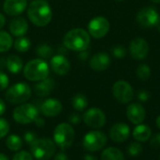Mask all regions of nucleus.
<instances>
[{
	"label": "nucleus",
	"mask_w": 160,
	"mask_h": 160,
	"mask_svg": "<svg viewBox=\"0 0 160 160\" xmlns=\"http://www.w3.org/2000/svg\"><path fill=\"white\" fill-rule=\"evenodd\" d=\"M28 16L33 25L42 28L52 21L53 12L45 0H34L28 6Z\"/></svg>",
	"instance_id": "nucleus-1"
},
{
	"label": "nucleus",
	"mask_w": 160,
	"mask_h": 160,
	"mask_svg": "<svg viewBox=\"0 0 160 160\" xmlns=\"http://www.w3.org/2000/svg\"><path fill=\"white\" fill-rule=\"evenodd\" d=\"M91 44V36L83 28H73L68 31L63 37V45L72 51L81 52L89 48Z\"/></svg>",
	"instance_id": "nucleus-2"
},
{
	"label": "nucleus",
	"mask_w": 160,
	"mask_h": 160,
	"mask_svg": "<svg viewBox=\"0 0 160 160\" xmlns=\"http://www.w3.org/2000/svg\"><path fill=\"white\" fill-rule=\"evenodd\" d=\"M50 72L48 63L42 58H35L28 61L24 67L25 77L32 82H38L48 77Z\"/></svg>",
	"instance_id": "nucleus-3"
},
{
	"label": "nucleus",
	"mask_w": 160,
	"mask_h": 160,
	"mask_svg": "<svg viewBox=\"0 0 160 160\" xmlns=\"http://www.w3.org/2000/svg\"><path fill=\"white\" fill-rule=\"evenodd\" d=\"M30 151L37 160H48L56 152V144L48 138H36L30 144Z\"/></svg>",
	"instance_id": "nucleus-4"
},
{
	"label": "nucleus",
	"mask_w": 160,
	"mask_h": 160,
	"mask_svg": "<svg viewBox=\"0 0 160 160\" xmlns=\"http://www.w3.org/2000/svg\"><path fill=\"white\" fill-rule=\"evenodd\" d=\"M54 142L61 150L70 148L74 140L75 133L72 126L67 122H61L58 124L54 130Z\"/></svg>",
	"instance_id": "nucleus-5"
},
{
	"label": "nucleus",
	"mask_w": 160,
	"mask_h": 160,
	"mask_svg": "<svg viewBox=\"0 0 160 160\" xmlns=\"http://www.w3.org/2000/svg\"><path fill=\"white\" fill-rule=\"evenodd\" d=\"M31 96V89L28 84L19 82L11 86L6 92V99L11 104H23Z\"/></svg>",
	"instance_id": "nucleus-6"
},
{
	"label": "nucleus",
	"mask_w": 160,
	"mask_h": 160,
	"mask_svg": "<svg viewBox=\"0 0 160 160\" xmlns=\"http://www.w3.org/2000/svg\"><path fill=\"white\" fill-rule=\"evenodd\" d=\"M13 120L20 124H28L34 122L39 116L38 108L32 104H23L13 110Z\"/></svg>",
	"instance_id": "nucleus-7"
},
{
	"label": "nucleus",
	"mask_w": 160,
	"mask_h": 160,
	"mask_svg": "<svg viewBox=\"0 0 160 160\" xmlns=\"http://www.w3.org/2000/svg\"><path fill=\"white\" fill-rule=\"evenodd\" d=\"M108 142L107 136L101 131H91L83 138V146L87 151L97 152L105 147Z\"/></svg>",
	"instance_id": "nucleus-8"
},
{
	"label": "nucleus",
	"mask_w": 160,
	"mask_h": 160,
	"mask_svg": "<svg viewBox=\"0 0 160 160\" xmlns=\"http://www.w3.org/2000/svg\"><path fill=\"white\" fill-rule=\"evenodd\" d=\"M112 93L114 98L122 104H127L131 102L134 96L133 88L124 80H118L114 83L112 87Z\"/></svg>",
	"instance_id": "nucleus-9"
},
{
	"label": "nucleus",
	"mask_w": 160,
	"mask_h": 160,
	"mask_svg": "<svg viewBox=\"0 0 160 160\" xmlns=\"http://www.w3.org/2000/svg\"><path fill=\"white\" fill-rule=\"evenodd\" d=\"M110 24L106 17L96 16L92 19L88 26V30L90 36L94 39L104 38L109 31Z\"/></svg>",
	"instance_id": "nucleus-10"
},
{
	"label": "nucleus",
	"mask_w": 160,
	"mask_h": 160,
	"mask_svg": "<svg viewBox=\"0 0 160 160\" xmlns=\"http://www.w3.org/2000/svg\"><path fill=\"white\" fill-rule=\"evenodd\" d=\"M83 121L89 127L101 128L105 125L107 118L102 109L97 108H92L84 113Z\"/></svg>",
	"instance_id": "nucleus-11"
},
{
	"label": "nucleus",
	"mask_w": 160,
	"mask_h": 160,
	"mask_svg": "<svg viewBox=\"0 0 160 160\" xmlns=\"http://www.w3.org/2000/svg\"><path fill=\"white\" fill-rule=\"evenodd\" d=\"M159 14L157 11L152 7H146L141 9L137 14V22L143 28H152L154 27Z\"/></svg>",
	"instance_id": "nucleus-12"
},
{
	"label": "nucleus",
	"mask_w": 160,
	"mask_h": 160,
	"mask_svg": "<svg viewBox=\"0 0 160 160\" xmlns=\"http://www.w3.org/2000/svg\"><path fill=\"white\" fill-rule=\"evenodd\" d=\"M129 52L134 59H144L149 53V44L143 38H135L130 42Z\"/></svg>",
	"instance_id": "nucleus-13"
},
{
	"label": "nucleus",
	"mask_w": 160,
	"mask_h": 160,
	"mask_svg": "<svg viewBox=\"0 0 160 160\" xmlns=\"http://www.w3.org/2000/svg\"><path fill=\"white\" fill-rule=\"evenodd\" d=\"M50 66L52 71L58 75H66L71 69L70 61L62 54L55 55L51 58Z\"/></svg>",
	"instance_id": "nucleus-14"
},
{
	"label": "nucleus",
	"mask_w": 160,
	"mask_h": 160,
	"mask_svg": "<svg viewBox=\"0 0 160 160\" xmlns=\"http://www.w3.org/2000/svg\"><path fill=\"white\" fill-rule=\"evenodd\" d=\"M27 6L28 0H5L3 10L10 16H18L26 11Z\"/></svg>",
	"instance_id": "nucleus-15"
},
{
	"label": "nucleus",
	"mask_w": 160,
	"mask_h": 160,
	"mask_svg": "<svg viewBox=\"0 0 160 160\" xmlns=\"http://www.w3.org/2000/svg\"><path fill=\"white\" fill-rule=\"evenodd\" d=\"M110 138L115 142H123L130 136V128L124 122H117L109 130Z\"/></svg>",
	"instance_id": "nucleus-16"
},
{
	"label": "nucleus",
	"mask_w": 160,
	"mask_h": 160,
	"mask_svg": "<svg viewBox=\"0 0 160 160\" xmlns=\"http://www.w3.org/2000/svg\"><path fill=\"white\" fill-rule=\"evenodd\" d=\"M62 111V104L56 98L44 100L41 105V112L46 117H56Z\"/></svg>",
	"instance_id": "nucleus-17"
},
{
	"label": "nucleus",
	"mask_w": 160,
	"mask_h": 160,
	"mask_svg": "<svg viewBox=\"0 0 160 160\" xmlns=\"http://www.w3.org/2000/svg\"><path fill=\"white\" fill-rule=\"evenodd\" d=\"M126 115H127L128 120L132 123L138 125V124L142 123V122L145 120L146 111L140 104L133 103L127 107Z\"/></svg>",
	"instance_id": "nucleus-18"
},
{
	"label": "nucleus",
	"mask_w": 160,
	"mask_h": 160,
	"mask_svg": "<svg viewBox=\"0 0 160 160\" xmlns=\"http://www.w3.org/2000/svg\"><path fill=\"white\" fill-rule=\"evenodd\" d=\"M110 62L111 60L109 55L105 52H100L92 57L89 65L95 72H103L109 67Z\"/></svg>",
	"instance_id": "nucleus-19"
},
{
	"label": "nucleus",
	"mask_w": 160,
	"mask_h": 160,
	"mask_svg": "<svg viewBox=\"0 0 160 160\" xmlns=\"http://www.w3.org/2000/svg\"><path fill=\"white\" fill-rule=\"evenodd\" d=\"M10 32L15 37L24 36L28 30V24L23 17H15L12 19L9 26Z\"/></svg>",
	"instance_id": "nucleus-20"
},
{
	"label": "nucleus",
	"mask_w": 160,
	"mask_h": 160,
	"mask_svg": "<svg viewBox=\"0 0 160 160\" xmlns=\"http://www.w3.org/2000/svg\"><path fill=\"white\" fill-rule=\"evenodd\" d=\"M55 88L54 79L50 77H46L41 81H38L37 84L34 85V92L39 97H46L48 96Z\"/></svg>",
	"instance_id": "nucleus-21"
},
{
	"label": "nucleus",
	"mask_w": 160,
	"mask_h": 160,
	"mask_svg": "<svg viewBox=\"0 0 160 160\" xmlns=\"http://www.w3.org/2000/svg\"><path fill=\"white\" fill-rule=\"evenodd\" d=\"M152 135L151 128L146 124H138L133 131V138L138 142L147 141Z\"/></svg>",
	"instance_id": "nucleus-22"
},
{
	"label": "nucleus",
	"mask_w": 160,
	"mask_h": 160,
	"mask_svg": "<svg viewBox=\"0 0 160 160\" xmlns=\"http://www.w3.org/2000/svg\"><path fill=\"white\" fill-rule=\"evenodd\" d=\"M23 60L19 56L11 55L7 59V68L12 73H18L23 70Z\"/></svg>",
	"instance_id": "nucleus-23"
},
{
	"label": "nucleus",
	"mask_w": 160,
	"mask_h": 160,
	"mask_svg": "<svg viewBox=\"0 0 160 160\" xmlns=\"http://www.w3.org/2000/svg\"><path fill=\"white\" fill-rule=\"evenodd\" d=\"M102 160H124V155L121 150L115 147H109L103 151L101 154Z\"/></svg>",
	"instance_id": "nucleus-24"
},
{
	"label": "nucleus",
	"mask_w": 160,
	"mask_h": 160,
	"mask_svg": "<svg viewBox=\"0 0 160 160\" xmlns=\"http://www.w3.org/2000/svg\"><path fill=\"white\" fill-rule=\"evenodd\" d=\"M13 44V39L7 31L0 30V53L9 51Z\"/></svg>",
	"instance_id": "nucleus-25"
},
{
	"label": "nucleus",
	"mask_w": 160,
	"mask_h": 160,
	"mask_svg": "<svg viewBox=\"0 0 160 160\" xmlns=\"http://www.w3.org/2000/svg\"><path fill=\"white\" fill-rule=\"evenodd\" d=\"M88 105H89L88 99H87L86 95H84L82 93L75 94L72 99V106L77 111H83L84 109L87 108Z\"/></svg>",
	"instance_id": "nucleus-26"
},
{
	"label": "nucleus",
	"mask_w": 160,
	"mask_h": 160,
	"mask_svg": "<svg viewBox=\"0 0 160 160\" xmlns=\"http://www.w3.org/2000/svg\"><path fill=\"white\" fill-rule=\"evenodd\" d=\"M13 45H14L15 50H17L20 53H25L29 50L31 46V42L29 41L28 38L21 36L15 40V42H13Z\"/></svg>",
	"instance_id": "nucleus-27"
},
{
	"label": "nucleus",
	"mask_w": 160,
	"mask_h": 160,
	"mask_svg": "<svg viewBox=\"0 0 160 160\" xmlns=\"http://www.w3.org/2000/svg\"><path fill=\"white\" fill-rule=\"evenodd\" d=\"M6 145L11 151H19L23 146V140L17 135H11L6 140Z\"/></svg>",
	"instance_id": "nucleus-28"
},
{
	"label": "nucleus",
	"mask_w": 160,
	"mask_h": 160,
	"mask_svg": "<svg viewBox=\"0 0 160 160\" xmlns=\"http://www.w3.org/2000/svg\"><path fill=\"white\" fill-rule=\"evenodd\" d=\"M53 52H54L53 48L50 45L46 44V43L40 44L36 49L37 55L39 57H41L42 58H51L52 55H53Z\"/></svg>",
	"instance_id": "nucleus-29"
},
{
	"label": "nucleus",
	"mask_w": 160,
	"mask_h": 160,
	"mask_svg": "<svg viewBox=\"0 0 160 160\" xmlns=\"http://www.w3.org/2000/svg\"><path fill=\"white\" fill-rule=\"evenodd\" d=\"M137 76L140 80H145L149 79L151 76V68L147 64H140L138 66L137 69Z\"/></svg>",
	"instance_id": "nucleus-30"
},
{
	"label": "nucleus",
	"mask_w": 160,
	"mask_h": 160,
	"mask_svg": "<svg viewBox=\"0 0 160 160\" xmlns=\"http://www.w3.org/2000/svg\"><path fill=\"white\" fill-rule=\"evenodd\" d=\"M142 152V146L138 142H132L128 146V153L131 156H138Z\"/></svg>",
	"instance_id": "nucleus-31"
},
{
	"label": "nucleus",
	"mask_w": 160,
	"mask_h": 160,
	"mask_svg": "<svg viewBox=\"0 0 160 160\" xmlns=\"http://www.w3.org/2000/svg\"><path fill=\"white\" fill-rule=\"evenodd\" d=\"M10 131V124L9 122L4 119L0 117V138H2L8 135Z\"/></svg>",
	"instance_id": "nucleus-32"
},
{
	"label": "nucleus",
	"mask_w": 160,
	"mask_h": 160,
	"mask_svg": "<svg viewBox=\"0 0 160 160\" xmlns=\"http://www.w3.org/2000/svg\"><path fill=\"white\" fill-rule=\"evenodd\" d=\"M112 55L117 58H122L126 55V50L122 45H116L111 49Z\"/></svg>",
	"instance_id": "nucleus-33"
},
{
	"label": "nucleus",
	"mask_w": 160,
	"mask_h": 160,
	"mask_svg": "<svg viewBox=\"0 0 160 160\" xmlns=\"http://www.w3.org/2000/svg\"><path fill=\"white\" fill-rule=\"evenodd\" d=\"M10 79L9 76L2 71H0V91H4L9 87Z\"/></svg>",
	"instance_id": "nucleus-34"
},
{
	"label": "nucleus",
	"mask_w": 160,
	"mask_h": 160,
	"mask_svg": "<svg viewBox=\"0 0 160 160\" xmlns=\"http://www.w3.org/2000/svg\"><path fill=\"white\" fill-rule=\"evenodd\" d=\"M12 160H33V156L27 151H21L14 154Z\"/></svg>",
	"instance_id": "nucleus-35"
},
{
	"label": "nucleus",
	"mask_w": 160,
	"mask_h": 160,
	"mask_svg": "<svg viewBox=\"0 0 160 160\" xmlns=\"http://www.w3.org/2000/svg\"><path fill=\"white\" fill-rule=\"evenodd\" d=\"M150 144L153 149H160V133L155 134L152 138V139L150 141Z\"/></svg>",
	"instance_id": "nucleus-36"
},
{
	"label": "nucleus",
	"mask_w": 160,
	"mask_h": 160,
	"mask_svg": "<svg viewBox=\"0 0 160 160\" xmlns=\"http://www.w3.org/2000/svg\"><path fill=\"white\" fill-rule=\"evenodd\" d=\"M24 138H25L26 142L30 145L37 138V136L33 131H28V132H26V134L24 136Z\"/></svg>",
	"instance_id": "nucleus-37"
},
{
	"label": "nucleus",
	"mask_w": 160,
	"mask_h": 160,
	"mask_svg": "<svg viewBox=\"0 0 160 160\" xmlns=\"http://www.w3.org/2000/svg\"><path fill=\"white\" fill-rule=\"evenodd\" d=\"M150 97H151L150 93H149L147 91H145V90L139 91V92H138V99L139 101H141V102H146V101H148V100L150 99Z\"/></svg>",
	"instance_id": "nucleus-38"
},
{
	"label": "nucleus",
	"mask_w": 160,
	"mask_h": 160,
	"mask_svg": "<svg viewBox=\"0 0 160 160\" xmlns=\"http://www.w3.org/2000/svg\"><path fill=\"white\" fill-rule=\"evenodd\" d=\"M68 121L72 123V124H78L80 122H81V117H80L78 114L76 113H72L69 117H68Z\"/></svg>",
	"instance_id": "nucleus-39"
},
{
	"label": "nucleus",
	"mask_w": 160,
	"mask_h": 160,
	"mask_svg": "<svg viewBox=\"0 0 160 160\" xmlns=\"http://www.w3.org/2000/svg\"><path fill=\"white\" fill-rule=\"evenodd\" d=\"M54 160H69L68 159V156L65 152H60L58 153H57L54 157Z\"/></svg>",
	"instance_id": "nucleus-40"
},
{
	"label": "nucleus",
	"mask_w": 160,
	"mask_h": 160,
	"mask_svg": "<svg viewBox=\"0 0 160 160\" xmlns=\"http://www.w3.org/2000/svg\"><path fill=\"white\" fill-rule=\"evenodd\" d=\"M34 122H35V124H36L38 127H43V126H44V124H45L44 120H43L42 117H40V116H38V117L35 119Z\"/></svg>",
	"instance_id": "nucleus-41"
},
{
	"label": "nucleus",
	"mask_w": 160,
	"mask_h": 160,
	"mask_svg": "<svg viewBox=\"0 0 160 160\" xmlns=\"http://www.w3.org/2000/svg\"><path fill=\"white\" fill-rule=\"evenodd\" d=\"M6 112V105L4 103V101L0 98V116L3 115Z\"/></svg>",
	"instance_id": "nucleus-42"
},
{
	"label": "nucleus",
	"mask_w": 160,
	"mask_h": 160,
	"mask_svg": "<svg viewBox=\"0 0 160 160\" xmlns=\"http://www.w3.org/2000/svg\"><path fill=\"white\" fill-rule=\"evenodd\" d=\"M5 24H6V18L2 13H0V29L5 26Z\"/></svg>",
	"instance_id": "nucleus-43"
},
{
	"label": "nucleus",
	"mask_w": 160,
	"mask_h": 160,
	"mask_svg": "<svg viewBox=\"0 0 160 160\" xmlns=\"http://www.w3.org/2000/svg\"><path fill=\"white\" fill-rule=\"evenodd\" d=\"M87 57H88V52L85 50V51H81L80 52V54H79V58H81V59H86L87 58Z\"/></svg>",
	"instance_id": "nucleus-44"
},
{
	"label": "nucleus",
	"mask_w": 160,
	"mask_h": 160,
	"mask_svg": "<svg viewBox=\"0 0 160 160\" xmlns=\"http://www.w3.org/2000/svg\"><path fill=\"white\" fill-rule=\"evenodd\" d=\"M84 160H98V159L92 154H86L84 156Z\"/></svg>",
	"instance_id": "nucleus-45"
},
{
	"label": "nucleus",
	"mask_w": 160,
	"mask_h": 160,
	"mask_svg": "<svg viewBox=\"0 0 160 160\" xmlns=\"http://www.w3.org/2000/svg\"><path fill=\"white\" fill-rule=\"evenodd\" d=\"M155 26H156L157 30L160 32V16H159V18H158V20H157V22H156V24H155Z\"/></svg>",
	"instance_id": "nucleus-46"
},
{
	"label": "nucleus",
	"mask_w": 160,
	"mask_h": 160,
	"mask_svg": "<svg viewBox=\"0 0 160 160\" xmlns=\"http://www.w3.org/2000/svg\"><path fill=\"white\" fill-rule=\"evenodd\" d=\"M0 160H9V158L4 153H0Z\"/></svg>",
	"instance_id": "nucleus-47"
},
{
	"label": "nucleus",
	"mask_w": 160,
	"mask_h": 160,
	"mask_svg": "<svg viewBox=\"0 0 160 160\" xmlns=\"http://www.w3.org/2000/svg\"><path fill=\"white\" fill-rule=\"evenodd\" d=\"M155 123H156V125H157V127L160 129V115L156 118V121H155Z\"/></svg>",
	"instance_id": "nucleus-48"
},
{
	"label": "nucleus",
	"mask_w": 160,
	"mask_h": 160,
	"mask_svg": "<svg viewBox=\"0 0 160 160\" xmlns=\"http://www.w3.org/2000/svg\"><path fill=\"white\" fill-rule=\"evenodd\" d=\"M152 2H153V3H157V4H159L160 3V0H151Z\"/></svg>",
	"instance_id": "nucleus-49"
},
{
	"label": "nucleus",
	"mask_w": 160,
	"mask_h": 160,
	"mask_svg": "<svg viewBox=\"0 0 160 160\" xmlns=\"http://www.w3.org/2000/svg\"><path fill=\"white\" fill-rule=\"evenodd\" d=\"M116 1H122V0H116Z\"/></svg>",
	"instance_id": "nucleus-50"
},
{
	"label": "nucleus",
	"mask_w": 160,
	"mask_h": 160,
	"mask_svg": "<svg viewBox=\"0 0 160 160\" xmlns=\"http://www.w3.org/2000/svg\"><path fill=\"white\" fill-rule=\"evenodd\" d=\"M159 160H160V157H159Z\"/></svg>",
	"instance_id": "nucleus-51"
}]
</instances>
